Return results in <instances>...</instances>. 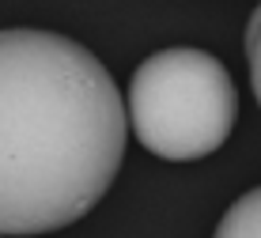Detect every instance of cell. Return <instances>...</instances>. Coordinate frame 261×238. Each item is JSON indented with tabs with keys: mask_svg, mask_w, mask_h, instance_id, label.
<instances>
[{
	"mask_svg": "<svg viewBox=\"0 0 261 238\" xmlns=\"http://www.w3.org/2000/svg\"><path fill=\"white\" fill-rule=\"evenodd\" d=\"M129 102L87 45L38 27L0 31V234L84 219L114 186Z\"/></svg>",
	"mask_w": 261,
	"mask_h": 238,
	"instance_id": "cell-1",
	"label": "cell"
},
{
	"mask_svg": "<svg viewBox=\"0 0 261 238\" xmlns=\"http://www.w3.org/2000/svg\"><path fill=\"white\" fill-rule=\"evenodd\" d=\"M129 125L140 148L167 163H193L231 140L239 91L220 57L193 45L155 49L133 68Z\"/></svg>",
	"mask_w": 261,
	"mask_h": 238,
	"instance_id": "cell-2",
	"label": "cell"
},
{
	"mask_svg": "<svg viewBox=\"0 0 261 238\" xmlns=\"http://www.w3.org/2000/svg\"><path fill=\"white\" fill-rule=\"evenodd\" d=\"M212 238H261V186L246 189L235 204H227Z\"/></svg>",
	"mask_w": 261,
	"mask_h": 238,
	"instance_id": "cell-3",
	"label": "cell"
},
{
	"mask_svg": "<svg viewBox=\"0 0 261 238\" xmlns=\"http://www.w3.org/2000/svg\"><path fill=\"white\" fill-rule=\"evenodd\" d=\"M246 68H250V84H254V98L261 106V4L246 23Z\"/></svg>",
	"mask_w": 261,
	"mask_h": 238,
	"instance_id": "cell-4",
	"label": "cell"
},
{
	"mask_svg": "<svg viewBox=\"0 0 261 238\" xmlns=\"http://www.w3.org/2000/svg\"><path fill=\"white\" fill-rule=\"evenodd\" d=\"M0 238H8V234H0Z\"/></svg>",
	"mask_w": 261,
	"mask_h": 238,
	"instance_id": "cell-5",
	"label": "cell"
}]
</instances>
